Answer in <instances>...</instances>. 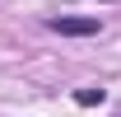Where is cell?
Instances as JSON below:
<instances>
[{
  "label": "cell",
  "mask_w": 121,
  "mask_h": 117,
  "mask_svg": "<svg viewBox=\"0 0 121 117\" xmlns=\"http://www.w3.org/2000/svg\"><path fill=\"white\" fill-rule=\"evenodd\" d=\"M47 28L51 33H65V38H93V33L103 28V24H98V14H89V19H47Z\"/></svg>",
  "instance_id": "cell-1"
},
{
  "label": "cell",
  "mask_w": 121,
  "mask_h": 117,
  "mask_svg": "<svg viewBox=\"0 0 121 117\" xmlns=\"http://www.w3.org/2000/svg\"><path fill=\"white\" fill-rule=\"evenodd\" d=\"M75 103H79V108H103V103H107V89H79Z\"/></svg>",
  "instance_id": "cell-2"
}]
</instances>
